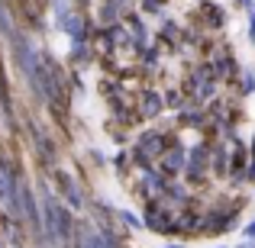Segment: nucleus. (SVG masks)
Instances as JSON below:
<instances>
[{
    "instance_id": "6e6552de",
    "label": "nucleus",
    "mask_w": 255,
    "mask_h": 248,
    "mask_svg": "<svg viewBox=\"0 0 255 248\" xmlns=\"http://www.w3.org/2000/svg\"><path fill=\"white\" fill-rule=\"evenodd\" d=\"M236 3H243V6H252V0H236Z\"/></svg>"
},
{
    "instance_id": "20e7f679",
    "label": "nucleus",
    "mask_w": 255,
    "mask_h": 248,
    "mask_svg": "<svg viewBox=\"0 0 255 248\" xmlns=\"http://www.w3.org/2000/svg\"><path fill=\"white\" fill-rule=\"evenodd\" d=\"M243 93H255V71H243Z\"/></svg>"
},
{
    "instance_id": "0eeeda50",
    "label": "nucleus",
    "mask_w": 255,
    "mask_h": 248,
    "mask_svg": "<svg viewBox=\"0 0 255 248\" xmlns=\"http://www.w3.org/2000/svg\"><path fill=\"white\" fill-rule=\"evenodd\" d=\"M236 248H255V239H246L243 245H236Z\"/></svg>"
},
{
    "instance_id": "423d86ee",
    "label": "nucleus",
    "mask_w": 255,
    "mask_h": 248,
    "mask_svg": "<svg viewBox=\"0 0 255 248\" xmlns=\"http://www.w3.org/2000/svg\"><path fill=\"white\" fill-rule=\"evenodd\" d=\"M243 236H246V239H255V219H252V223L243 229Z\"/></svg>"
},
{
    "instance_id": "9d476101",
    "label": "nucleus",
    "mask_w": 255,
    "mask_h": 248,
    "mask_svg": "<svg viewBox=\"0 0 255 248\" xmlns=\"http://www.w3.org/2000/svg\"><path fill=\"white\" fill-rule=\"evenodd\" d=\"M220 248H226V245H220Z\"/></svg>"
},
{
    "instance_id": "f257e3e1",
    "label": "nucleus",
    "mask_w": 255,
    "mask_h": 248,
    "mask_svg": "<svg viewBox=\"0 0 255 248\" xmlns=\"http://www.w3.org/2000/svg\"><path fill=\"white\" fill-rule=\"evenodd\" d=\"M184 165H187V149H184V145H174V152L165 155V167H162V171L165 174H178V171H184Z\"/></svg>"
},
{
    "instance_id": "39448f33",
    "label": "nucleus",
    "mask_w": 255,
    "mask_h": 248,
    "mask_svg": "<svg viewBox=\"0 0 255 248\" xmlns=\"http://www.w3.org/2000/svg\"><path fill=\"white\" fill-rule=\"evenodd\" d=\"M249 39L255 42V3L249 6Z\"/></svg>"
},
{
    "instance_id": "1a4fd4ad",
    "label": "nucleus",
    "mask_w": 255,
    "mask_h": 248,
    "mask_svg": "<svg viewBox=\"0 0 255 248\" xmlns=\"http://www.w3.org/2000/svg\"><path fill=\"white\" fill-rule=\"evenodd\" d=\"M165 248H184V245H165Z\"/></svg>"
},
{
    "instance_id": "7ed1b4c3",
    "label": "nucleus",
    "mask_w": 255,
    "mask_h": 248,
    "mask_svg": "<svg viewBox=\"0 0 255 248\" xmlns=\"http://www.w3.org/2000/svg\"><path fill=\"white\" fill-rule=\"evenodd\" d=\"M158 152H165V142H162V136H155V132H152V136H142V145H139V158H155Z\"/></svg>"
},
{
    "instance_id": "f03ea898",
    "label": "nucleus",
    "mask_w": 255,
    "mask_h": 248,
    "mask_svg": "<svg viewBox=\"0 0 255 248\" xmlns=\"http://www.w3.org/2000/svg\"><path fill=\"white\" fill-rule=\"evenodd\" d=\"M204 167H207V149L194 145V149H191V158H187V165H184V171L197 180V174H204Z\"/></svg>"
}]
</instances>
